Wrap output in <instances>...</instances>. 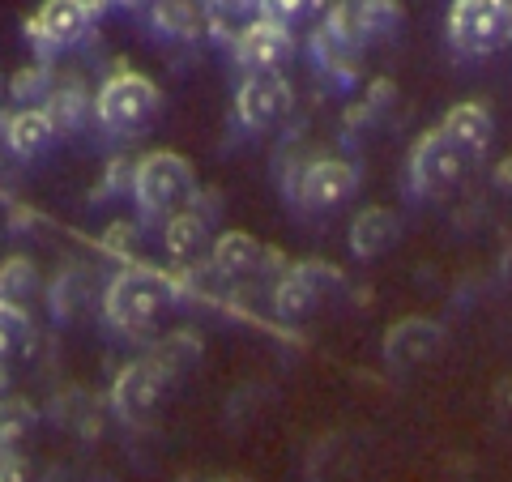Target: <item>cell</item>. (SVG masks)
I'll return each mask as SVG.
<instances>
[{
  "instance_id": "6da1fadb",
  "label": "cell",
  "mask_w": 512,
  "mask_h": 482,
  "mask_svg": "<svg viewBox=\"0 0 512 482\" xmlns=\"http://www.w3.org/2000/svg\"><path fill=\"white\" fill-rule=\"evenodd\" d=\"M175 303H180V282H175L171 273L146 269V265H128L107 282L103 316L116 333L137 337L141 342V337H150L171 316Z\"/></svg>"
},
{
  "instance_id": "7a4b0ae2",
  "label": "cell",
  "mask_w": 512,
  "mask_h": 482,
  "mask_svg": "<svg viewBox=\"0 0 512 482\" xmlns=\"http://www.w3.org/2000/svg\"><path fill=\"white\" fill-rule=\"evenodd\" d=\"M137 210L146 222H167L175 214H184L197 201V171L184 154L175 150H154L133 163V180H128Z\"/></svg>"
},
{
  "instance_id": "3957f363",
  "label": "cell",
  "mask_w": 512,
  "mask_h": 482,
  "mask_svg": "<svg viewBox=\"0 0 512 482\" xmlns=\"http://www.w3.org/2000/svg\"><path fill=\"white\" fill-rule=\"evenodd\" d=\"M90 111L107 137H141L163 111V90L146 73H111L90 99Z\"/></svg>"
},
{
  "instance_id": "277c9868",
  "label": "cell",
  "mask_w": 512,
  "mask_h": 482,
  "mask_svg": "<svg viewBox=\"0 0 512 482\" xmlns=\"http://www.w3.org/2000/svg\"><path fill=\"white\" fill-rule=\"evenodd\" d=\"M478 158H470L457 141H448L440 128H431L414 141V150L406 158V188L419 201H444L470 180V167Z\"/></svg>"
},
{
  "instance_id": "5b68a950",
  "label": "cell",
  "mask_w": 512,
  "mask_h": 482,
  "mask_svg": "<svg viewBox=\"0 0 512 482\" xmlns=\"http://www.w3.org/2000/svg\"><path fill=\"white\" fill-rule=\"evenodd\" d=\"M448 43L466 56H495L512 43V0H453Z\"/></svg>"
},
{
  "instance_id": "8992f818",
  "label": "cell",
  "mask_w": 512,
  "mask_h": 482,
  "mask_svg": "<svg viewBox=\"0 0 512 482\" xmlns=\"http://www.w3.org/2000/svg\"><path fill=\"white\" fill-rule=\"evenodd\" d=\"M295 107V90L282 73H252L244 77V86L235 90V120L248 133H269L278 128Z\"/></svg>"
},
{
  "instance_id": "52a82bcc",
  "label": "cell",
  "mask_w": 512,
  "mask_h": 482,
  "mask_svg": "<svg viewBox=\"0 0 512 482\" xmlns=\"http://www.w3.org/2000/svg\"><path fill=\"white\" fill-rule=\"evenodd\" d=\"M355 192H359V171H355V163H346V158H316V163L299 167L295 184H291V197L303 210H316V214L338 210Z\"/></svg>"
},
{
  "instance_id": "ba28073f",
  "label": "cell",
  "mask_w": 512,
  "mask_h": 482,
  "mask_svg": "<svg viewBox=\"0 0 512 482\" xmlns=\"http://www.w3.org/2000/svg\"><path fill=\"white\" fill-rule=\"evenodd\" d=\"M231 56H235L239 69H244V77H252V73H282V64L295 56V35L286 26H278V22L252 18L248 26L235 30Z\"/></svg>"
},
{
  "instance_id": "9c48e42d",
  "label": "cell",
  "mask_w": 512,
  "mask_h": 482,
  "mask_svg": "<svg viewBox=\"0 0 512 482\" xmlns=\"http://www.w3.org/2000/svg\"><path fill=\"white\" fill-rule=\"evenodd\" d=\"M342 291V273L325 261H303L295 269H286L274 286V312L282 320H299L312 308H320V299Z\"/></svg>"
},
{
  "instance_id": "30bf717a",
  "label": "cell",
  "mask_w": 512,
  "mask_h": 482,
  "mask_svg": "<svg viewBox=\"0 0 512 482\" xmlns=\"http://www.w3.org/2000/svg\"><path fill=\"white\" fill-rule=\"evenodd\" d=\"M94 13L86 0H43L35 9V18L26 22V35L39 52H64V47L82 43L94 26Z\"/></svg>"
},
{
  "instance_id": "8fae6325",
  "label": "cell",
  "mask_w": 512,
  "mask_h": 482,
  "mask_svg": "<svg viewBox=\"0 0 512 482\" xmlns=\"http://www.w3.org/2000/svg\"><path fill=\"white\" fill-rule=\"evenodd\" d=\"M312 52L320 60V69H329L342 86L355 82V69H359V52H363V39L355 30V18H350V5L338 0L329 9V18L320 22V30L312 35Z\"/></svg>"
},
{
  "instance_id": "7c38bea8",
  "label": "cell",
  "mask_w": 512,
  "mask_h": 482,
  "mask_svg": "<svg viewBox=\"0 0 512 482\" xmlns=\"http://www.w3.org/2000/svg\"><path fill=\"white\" fill-rule=\"evenodd\" d=\"M167 384H171V376L150 355L137 359V363H128L124 372L116 376V384H111V401H116L120 419H128V423L150 419V414L158 410V397H163Z\"/></svg>"
},
{
  "instance_id": "4fadbf2b",
  "label": "cell",
  "mask_w": 512,
  "mask_h": 482,
  "mask_svg": "<svg viewBox=\"0 0 512 482\" xmlns=\"http://www.w3.org/2000/svg\"><path fill=\"white\" fill-rule=\"evenodd\" d=\"M444 325L431 316H402L397 325L384 333V363L393 372H410V367L427 363L436 350L444 346Z\"/></svg>"
},
{
  "instance_id": "5bb4252c",
  "label": "cell",
  "mask_w": 512,
  "mask_h": 482,
  "mask_svg": "<svg viewBox=\"0 0 512 482\" xmlns=\"http://www.w3.org/2000/svg\"><path fill=\"white\" fill-rule=\"evenodd\" d=\"M269 261H274L269 248L248 231H227V235H218L210 244V265L218 269V278H227V282H248Z\"/></svg>"
},
{
  "instance_id": "9a60e30c",
  "label": "cell",
  "mask_w": 512,
  "mask_h": 482,
  "mask_svg": "<svg viewBox=\"0 0 512 482\" xmlns=\"http://www.w3.org/2000/svg\"><path fill=\"white\" fill-rule=\"evenodd\" d=\"M397 239H402V218L393 210H384V205H367L350 222V252L359 261H376V256L397 248Z\"/></svg>"
},
{
  "instance_id": "2e32d148",
  "label": "cell",
  "mask_w": 512,
  "mask_h": 482,
  "mask_svg": "<svg viewBox=\"0 0 512 482\" xmlns=\"http://www.w3.org/2000/svg\"><path fill=\"white\" fill-rule=\"evenodd\" d=\"M440 133L448 141H457L470 158H483L487 146H491V137H495V120H491V111L483 103H457L440 120Z\"/></svg>"
},
{
  "instance_id": "e0dca14e",
  "label": "cell",
  "mask_w": 512,
  "mask_h": 482,
  "mask_svg": "<svg viewBox=\"0 0 512 482\" xmlns=\"http://www.w3.org/2000/svg\"><path fill=\"white\" fill-rule=\"evenodd\" d=\"M56 137L60 133H56V124L47 120L43 107H18L5 120V150L18 158H39Z\"/></svg>"
},
{
  "instance_id": "ac0fdd59",
  "label": "cell",
  "mask_w": 512,
  "mask_h": 482,
  "mask_svg": "<svg viewBox=\"0 0 512 482\" xmlns=\"http://www.w3.org/2000/svg\"><path fill=\"white\" fill-rule=\"evenodd\" d=\"M163 248L175 265H197L210 252V222L197 210H184L163 222Z\"/></svg>"
},
{
  "instance_id": "d6986e66",
  "label": "cell",
  "mask_w": 512,
  "mask_h": 482,
  "mask_svg": "<svg viewBox=\"0 0 512 482\" xmlns=\"http://www.w3.org/2000/svg\"><path fill=\"white\" fill-rule=\"evenodd\" d=\"M30 342H35V325H30L26 308L0 299V376L26 355Z\"/></svg>"
},
{
  "instance_id": "ffe728a7",
  "label": "cell",
  "mask_w": 512,
  "mask_h": 482,
  "mask_svg": "<svg viewBox=\"0 0 512 482\" xmlns=\"http://www.w3.org/2000/svg\"><path fill=\"white\" fill-rule=\"evenodd\" d=\"M350 5V18H355V30L363 43L372 39H389L397 22H402V9H397V0H346Z\"/></svg>"
},
{
  "instance_id": "44dd1931",
  "label": "cell",
  "mask_w": 512,
  "mask_h": 482,
  "mask_svg": "<svg viewBox=\"0 0 512 482\" xmlns=\"http://www.w3.org/2000/svg\"><path fill=\"white\" fill-rule=\"evenodd\" d=\"M154 26L171 39H197L201 26H205V9L197 5V0H158Z\"/></svg>"
},
{
  "instance_id": "7402d4cb",
  "label": "cell",
  "mask_w": 512,
  "mask_h": 482,
  "mask_svg": "<svg viewBox=\"0 0 512 482\" xmlns=\"http://www.w3.org/2000/svg\"><path fill=\"white\" fill-rule=\"evenodd\" d=\"M43 111H47V120L56 124V133H69V128L82 124L86 99H82V90H77V86H64V90H56V94H47Z\"/></svg>"
},
{
  "instance_id": "603a6c76",
  "label": "cell",
  "mask_w": 512,
  "mask_h": 482,
  "mask_svg": "<svg viewBox=\"0 0 512 482\" xmlns=\"http://www.w3.org/2000/svg\"><path fill=\"white\" fill-rule=\"evenodd\" d=\"M35 286H39V278H35V265H30L26 256H13V261L0 265V299L5 303H18L22 308V299L35 291Z\"/></svg>"
},
{
  "instance_id": "cb8c5ba5",
  "label": "cell",
  "mask_w": 512,
  "mask_h": 482,
  "mask_svg": "<svg viewBox=\"0 0 512 482\" xmlns=\"http://www.w3.org/2000/svg\"><path fill=\"white\" fill-rule=\"evenodd\" d=\"M320 9H325V0H261V13H256V18L278 22V26L291 30L295 22H308V18H316Z\"/></svg>"
},
{
  "instance_id": "d4e9b609",
  "label": "cell",
  "mask_w": 512,
  "mask_h": 482,
  "mask_svg": "<svg viewBox=\"0 0 512 482\" xmlns=\"http://www.w3.org/2000/svg\"><path fill=\"white\" fill-rule=\"evenodd\" d=\"M261 13V0H205V18L210 22H244Z\"/></svg>"
},
{
  "instance_id": "484cf974",
  "label": "cell",
  "mask_w": 512,
  "mask_h": 482,
  "mask_svg": "<svg viewBox=\"0 0 512 482\" xmlns=\"http://www.w3.org/2000/svg\"><path fill=\"white\" fill-rule=\"evenodd\" d=\"M0 482H26V461L18 453V444L0 440Z\"/></svg>"
},
{
  "instance_id": "4316f807",
  "label": "cell",
  "mask_w": 512,
  "mask_h": 482,
  "mask_svg": "<svg viewBox=\"0 0 512 482\" xmlns=\"http://www.w3.org/2000/svg\"><path fill=\"white\" fill-rule=\"evenodd\" d=\"M495 188H500V192H504V197L512 201V154L504 158V163H500V167H495Z\"/></svg>"
},
{
  "instance_id": "83f0119b",
  "label": "cell",
  "mask_w": 512,
  "mask_h": 482,
  "mask_svg": "<svg viewBox=\"0 0 512 482\" xmlns=\"http://www.w3.org/2000/svg\"><path fill=\"white\" fill-rule=\"evenodd\" d=\"M128 239H133V227H111V231H107V248L128 252V248H133V244H128Z\"/></svg>"
},
{
  "instance_id": "f1b7e54d",
  "label": "cell",
  "mask_w": 512,
  "mask_h": 482,
  "mask_svg": "<svg viewBox=\"0 0 512 482\" xmlns=\"http://www.w3.org/2000/svg\"><path fill=\"white\" fill-rule=\"evenodd\" d=\"M500 269H504V278L512 282V244L504 248V256H500Z\"/></svg>"
},
{
  "instance_id": "f546056e",
  "label": "cell",
  "mask_w": 512,
  "mask_h": 482,
  "mask_svg": "<svg viewBox=\"0 0 512 482\" xmlns=\"http://www.w3.org/2000/svg\"><path fill=\"white\" fill-rule=\"evenodd\" d=\"M120 5H128V9H141V5H158V0H120Z\"/></svg>"
},
{
  "instance_id": "4dcf8cb0",
  "label": "cell",
  "mask_w": 512,
  "mask_h": 482,
  "mask_svg": "<svg viewBox=\"0 0 512 482\" xmlns=\"http://www.w3.org/2000/svg\"><path fill=\"white\" fill-rule=\"evenodd\" d=\"M0 154H5V120H0Z\"/></svg>"
}]
</instances>
